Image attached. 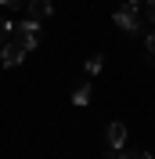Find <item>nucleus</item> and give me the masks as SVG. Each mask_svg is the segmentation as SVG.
I'll list each match as a JSON object with an SVG mask.
<instances>
[{
    "instance_id": "obj_1",
    "label": "nucleus",
    "mask_w": 155,
    "mask_h": 159,
    "mask_svg": "<svg viewBox=\"0 0 155 159\" xmlns=\"http://www.w3.org/2000/svg\"><path fill=\"white\" fill-rule=\"evenodd\" d=\"M11 40H15V43H22L25 51H36V47H40V22H36V18L18 22V25H15V33H11Z\"/></svg>"
},
{
    "instance_id": "obj_2",
    "label": "nucleus",
    "mask_w": 155,
    "mask_h": 159,
    "mask_svg": "<svg viewBox=\"0 0 155 159\" xmlns=\"http://www.w3.org/2000/svg\"><path fill=\"white\" fill-rule=\"evenodd\" d=\"M116 25L126 29V33H137V29H141V18H137V7H134V4H126V7L116 11Z\"/></svg>"
},
{
    "instance_id": "obj_3",
    "label": "nucleus",
    "mask_w": 155,
    "mask_h": 159,
    "mask_svg": "<svg viewBox=\"0 0 155 159\" xmlns=\"http://www.w3.org/2000/svg\"><path fill=\"white\" fill-rule=\"evenodd\" d=\"M25 54H29V51L22 47V43H15V40H7V43H4V47H0V58H4V65H22V58H25Z\"/></svg>"
},
{
    "instance_id": "obj_4",
    "label": "nucleus",
    "mask_w": 155,
    "mask_h": 159,
    "mask_svg": "<svg viewBox=\"0 0 155 159\" xmlns=\"http://www.w3.org/2000/svg\"><path fill=\"white\" fill-rule=\"evenodd\" d=\"M105 141H108V148H123L126 145V123H112V127H108V134H105Z\"/></svg>"
},
{
    "instance_id": "obj_5",
    "label": "nucleus",
    "mask_w": 155,
    "mask_h": 159,
    "mask_svg": "<svg viewBox=\"0 0 155 159\" xmlns=\"http://www.w3.org/2000/svg\"><path fill=\"white\" fill-rule=\"evenodd\" d=\"M25 11H29V18H47L51 11H54V4H51V0H25Z\"/></svg>"
},
{
    "instance_id": "obj_6",
    "label": "nucleus",
    "mask_w": 155,
    "mask_h": 159,
    "mask_svg": "<svg viewBox=\"0 0 155 159\" xmlns=\"http://www.w3.org/2000/svg\"><path fill=\"white\" fill-rule=\"evenodd\" d=\"M90 94H94V90H90V83H79V87L72 90V101H76V105H87Z\"/></svg>"
},
{
    "instance_id": "obj_7",
    "label": "nucleus",
    "mask_w": 155,
    "mask_h": 159,
    "mask_svg": "<svg viewBox=\"0 0 155 159\" xmlns=\"http://www.w3.org/2000/svg\"><path fill=\"white\" fill-rule=\"evenodd\" d=\"M101 65H105V61H101V54H94V58H87V65H83V69H87V76H97V72H101Z\"/></svg>"
},
{
    "instance_id": "obj_8",
    "label": "nucleus",
    "mask_w": 155,
    "mask_h": 159,
    "mask_svg": "<svg viewBox=\"0 0 155 159\" xmlns=\"http://www.w3.org/2000/svg\"><path fill=\"white\" fill-rule=\"evenodd\" d=\"M11 33H15V25H11L7 18H0V47H4V43L11 40Z\"/></svg>"
},
{
    "instance_id": "obj_9",
    "label": "nucleus",
    "mask_w": 155,
    "mask_h": 159,
    "mask_svg": "<svg viewBox=\"0 0 155 159\" xmlns=\"http://www.w3.org/2000/svg\"><path fill=\"white\" fill-rule=\"evenodd\" d=\"M119 159H152V152H144V148H130V152H119Z\"/></svg>"
},
{
    "instance_id": "obj_10",
    "label": "nucleus",
    "mask_w": 155,
    "mask_h": 159,
    "mask_svg": "<svg viewBox=\"0 0 155 159\" xmlns=\"http://www.w3.org/2000/svg\"><path fill=\"white\" fill-rule=\"evenodd\" d=\"M0 7H25V0H0Z\"/></svg>"
},
{
    "instance_id": "obj_11",
    "label": "nucleus",
    "mask_w": 155,
    "mask_h": 159,
    "mask_svg": "<svg viewBox=\"0 0 155 159\" xmlns=\"http://www.w3.org/2000/svg\"><path fill=\"white\" fill-rule=\"evenodd\" d=\"M148 54L155 58V29H152V36H148Z\"/></svg>"
},
{
    "instance_id": "obj_12",
    "label": "nucleus",
    "mask_w": 155,
    "mask_h": 159,
    "mask_svg": "<svg viewBox=\"0 0 155 159\" xmlns=\"http://www.w3.org/2000/svg\"><path fill=\"white\" fill-rule=\"evenodd\" d=\"M148 11H152V22H155V0H152V7H148Z\"/></svg>"
},
{
    "instance_id": "obj_13",
    "label": "nucleus",
    "mask_w": 155,
    "mask_h": 159,
    "mask_svg": "<svg viewBox=\"0 0 155 159\" xmlns=\"http://www.w3.org/2000/svg\"><path fill=\"white\" fill-rule=\"evenodd\" d=\"M126 4H134V7H137V4H141V0H126Z\"/></svg>"
}]
</instances>
